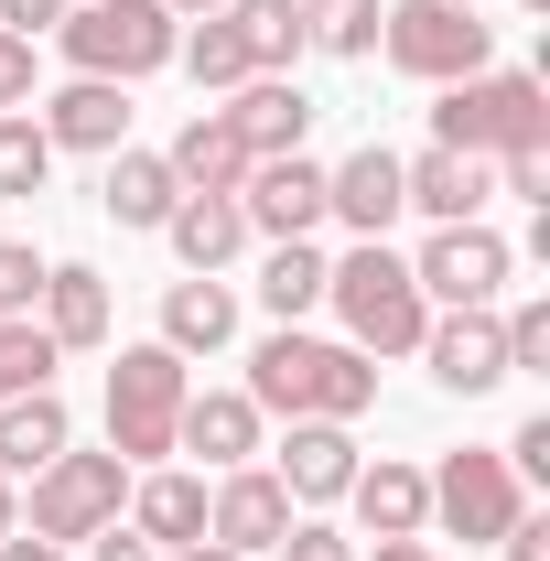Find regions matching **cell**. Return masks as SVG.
<instances>
[{
	"label": "cell",
	"instance_id": "6da1fadb",
	"mask_svg": "<svg viewBox=\"0 0 550 561\" xmlns=\"http://www.w3.org/2000/svg\"><path fill=\"white\" fill-rule=\"evenodd\" d=\"M378 400V367L356 346H324V335H302V324H280V335H260V356H249V411L260 421H356Z\"/></svg>",
	"mask_w": 550,
	"mask_h": 561
},
{
	"label": "cell",
	"instance_id": "7a4b0ae2",
	"mask_svg": "<svg viewBox=\"0 0 550 561\" xmlns=\"http://www.w3.org/2000/svg\"><path fill=\"white\" fill-rule=\"evenodd\" d=\"M324 302L345 313V346H356V356H421V324H432V302H421L411 260H400L389 238H356L335 271H324Z\"/></svg>",
	"mask_w": 550,
	"mask_h": 561
},
{
	"label": "cell",
	"instance_id": "3957f363",
	"mask_svg": "<svg viewBox=\"0 0 550 561\" xmlns=\"http://www.w3.org/2000/svg\"><path fill=\"white\" fill-rule=\"evenodd\" d=\"M432 140L443 151H550V98H540V76H507V66H485L465 76V87H443V108H432Z\"/></svg>",
	"mask_w": 550,
	"mask_h": 561
},
{
	"label": "cell",
	"instance_id": "277c9868",
	"mask_svg": "<svg viewBox=\"0 0 550 561\" xmlns=\"http://www.w3.org/2000/svg\"><path fill=\"white\" fill-rule=\"evenodd\" d=\"M378 55L421 87H465L496 66V22H475L465 0H389L378 11Z\"/></svg>",
	"mask_w": 550,
	"mask_h": 561
},
{
	"label": "cell",
	"instance_id": "5b68a950",
	"mask_svg": "<svg viewBox=\"0 0 550 561\" xmlns=\"http://www.w3.org/2000/svg\"><path fill=\"white\" fill-rule=\"evenodd\" d=\"M55 44H66L76 76H108V87H140L151 66H173V44H184V22L162 11V0H87L55 22Z\"/></svg>",
	"mask_w": 550,
	"mask_h": 561
},
{
	"label": "cell",
	"instance_id": "8992f818",
	"mask_svg": "<svg viewBox=\"0 0 550 561\" xmlns=\"http://www.w3.org/2000/svg\"><path fill=\"white\" fill-rule=\"evenodd\" d=\"M184 356L162 346H119V367H108V454L119 465H162L173 454V421H184Z\"/></svg>",
	"mask_w": 550,
	"mask_h": 561
},
{
	"label": "cell",
	"instance_id": "52a82bcc",
	"mask_svg": "<svg viewBox=\"0 0 550 561\" xmlns=\"http://www.w3.org/2000/svg\"><path fill=\"white\" fill-rule=\"evenodd\" d=\"M119 507H130V465H119V454H76V443H66V454L33 476V518H22V529L66 551V540L119 529Z\"/></svg>",
	"mask_w": 550,
	"mask_h": 561
},
{
	"label": "cell",
	"instance_id": "ba28073f",
	"mask_svg": "<svg viewBox=\"0 0 550 561\" xmlns=\"http://www.w3.org/2000/svg\"><path fill=\"white\" fill-rule=\"evenodd\" d=\"M432 518L475 551V540H507L518 518H529V496H518V476H507V454H443V476H432Z\"/></svg>",
	"mask_w": 550,
	"mask_h": 561
},
{
	"label": "cell",
	"instance_id": "9c48e42d",
	"mask_svg": "<svg viewBox=\"0 0 550 561\" xmlns=\"http://www.w3.org/2000/svg\"><path fill=\"white\" fill-rule=\"evenodd\" d=\"M411 280H421V302H443V313H485L496 302V280H507V238L496 227H432V249L411 260Z\"/></svg>",
	"mask_w": 550,
	"mask_h": 561
},
{
	"label": "cell",
	"instance_id": "30bf717a",
	"mask_svg": "<svg viewBox=\"0 0 550 561\" xmlns=\"http://www.w3.org/2000/svg\"><path fill=\"white\" fill-rule=\"evenodd\" d=\"M291 518H302V507L280 496L271 465H227V476L206 486V540H216V551H238V561L280 551V540H291Z\"/></svg>",
	"mask_w": 550,
	"mask_h": 561
},
{
	"label": "cell",
	"instance_id": "8fae6325",
	"mask_svg": "<svg viewBox=\"0 0 550 561\" xmlns=\"http://www.w3.org/2000/svg\"><path fill=\"white\" fill-rule=\"evenodd\" d=\"M238 216H249V238H313V216H324V162H313V151H271V162H249Z\"/></svg>",
	"mask_w": 550,
	"mask_h": 561
},
{
	"label": "cell",
	"instance_id": "7c38bea8",
	"mask_svg": "<svg viewBox=\"0 0 550 561\" xmlns=\"http://www.w3.org/2000/svg\"><path fill=\"white\" fill-rule=\"evenodd\" d=\"M421 356H432V378H443L454 400L507 389V335H496V302H485V313H443V324H421Z\"/></svg>",
	"mask_w": 550,
	"mask_h": 561
},
{
	"label": "cell",
	"instance_id": "4fadbf2b",
	"mask_svg": "<svg viewBox=\"0 0 550 561\" xmlns=\"http://www.w3.org/2000/svg\"><path fill=\"white\" fill-rule=\"evenodd\" d=\"M324 216H345L356 238H389V216H411V206H400V151L367 140V151L324 162Z\"/></svg>",
	"mask_w": 550,
	"mask_h": 561
},
{
	"label": "cell",
	"instance_id": "5bb4252c",
	"mask_svg": "<svg viewBox=\"0 0 550 561\" xmlns=\"http://www.w3.org/2000/svg\"><path fill=\"white\" fill-rule=\"evenodd\" d=\"M280 496L291 507H335L345 486H356V432L345 421H291V443H280Z\"/></svg>",
	"mask_w": 550,
	"mask_h": 561
},
{
	"label": "cell",
	"instance_id": "9a60e30c",
	"mask_svg": "<svg viewBox=\"0 0 550 561\" xmlns=\"http://www.w3.org/2000/svg\"><path fill=\"white\" fill-rule=\"evenodd\" d=\"M44 140H55V151H130V87L66 76V87L44 98Z\"/></svg>",
	"mask_w": 550,
	"mask_h": 561
},
{
	"label": "cell",
	"instance_id": "2e32d148",
	"mask_svg": "<svg viewBox=\"0 0 550 561\" xmlns=\"http://www.w3.org/2000/svg\"><path fill=\"white\" fill-rule=\"evenodd\" d=\"M345 507H356V529H367V540H421V529H432V476L400 465V454H378V465H356Z\"/></svg>",
	"mask_w": 550,
	"mask_h": 561
},
{
	"label": "cell",
	"instance_id": "e0dca14e",
	"mask_svg": "<svg viewBox=\"0 0 550 561\" xmlns=\"http://www.w3.org/2000/svg\"><path fill=\"white\" fill-rule=\"evenodd\" d=\"M227 130L249 140V162L302 151V130H313V98H302V76H249V87L227 98Z\"/></svg>",
	"mask_w": 550,
	"mask_h": 561
},
{
	"label": "cell",
	"instance_id": "ac0fdd59",
	"mask_svg": "<svg viewBox=\"0 0 550 561\" xmlns=\"http://www.w3.org/2000/svg\"><path fill=\"white\" fill-rule=\"evenodd\" d=\"M173 454H206L216 476H227V465H249V454H260V411H249V389H184Z\"/></svg>",
	"mask_w": 550,
	"mask_h": 561
},
{
	"label": "cell",
	"instance_id": "d6986e66",
	"mask_svg": "<svg viewBox=\"0 0 550 561\" xmlns=\"http://www.w3.org/2000/svg\"><path fill=\"white\" fill-rule=\"evenodd\" d=\"M400 206H421L432 227H475V216H485V162L432 140L421 162H400Z\"/></svg>",
	"mask_w": 550,
	"mask_h": 561
},
{
	"label": "cell",
	"instance_id": "ffe728a7",
	"mask_svg": "<svg viewBox=\"0 0 550 561\" xmlns=\"http://www.w3.org/2000/svg\"><path fill=\"white\" fill-rule=\"evenodd\" d=\"M162 162H173V184H184V195H238V184H249V140L227 130V108H195V119L173 130Z\"/></svg>",
	"mask_w": 550,
	"mask_h": 561
},
{
	"label": "cell",
	"instance_id": "44dd1931",
	"mask_svg": "<svg viewBox=\"0 0 550 561\" xmlns=\"http://www.w3.org/2000/svg\"><path fill=\"white\" fill-rule=\"evenodd\" d=\"M227 335H238V291H227L216 271H184L173 291H162V346L173 356H216Z\"/></svg>",
	"mask_w": 550,
	"mask_h": 561
},
{
	"label": "cell",
	"instance_id": "7402d4cb",
	"mask_svg": "<svg viewBox=\"0 0 550 561\" xmlns=\"http://www.w3.org/2000/svg\"><path fill=\"white\" fill-rule=\"evenodd\" d=\"M33 302H44V335H55L66 356L108 346V280L87 271V260H66V271H44V291H33Z\"/></svg>",
	"mask_w": 550,
	"mask_h": 561
},
{
	"label": "cell",
	"instance_id": "603a6c76",
	"mask_svg": "<svg viewBox=\"0 0 550 561\" xmlns=\"http://www.w3.org/2000/svg\"><path fill=\"white\" fill-rule=\"evenodd\" d=\"M66 443H76V421H66V400H55V389L0 400V476H44Z\"/></svg>",
	"mask_w": 550,
	"mask_h": 561
},
{
	"label": "cell",
	"instance_id": "cb8c5ba5",
	"mask_svg": "<svg viewBox=\"0 0 550 561\" xmlns=\"http://www.w3.org/2000/svg\"><path fill=\"white\" fill-rule=\"evenodd\" d=\"M130 529L151 540V551H184V540H206V476H140L130 486Z\"/></svg>",
	"mask_w": 550,
	"mask_h": 561
},
{
	"label": "cell",
	"instance_id": "d4e9b609",
	"mask_svg": "<svg viewBox=\"0 0 550 561\" xmlns=\"http://www.w3.org/2000/svg\"><path fill=\"white\" fill-rule=\"evenodd\" d=\"M162 238H173L184 271H227L249 249V216H238V195H184V206L162 216Z\"/></svg>",
	"mask_w": 550,
	"mask_h": 561
},
{
	"label": "cell",
	"instance_id": "484cf974",
	"mask_svg": "<svg viewBox=\"0 0 550 561\" xmlns=\"http://www.w3.org/2000/svg\"><path fill=\"white\" fill-rule=\"evenodd\" d=\"M98 206L119 216V227H162V216L184 206V184H173V162H162V151H108V184H98Z\"/></svg>",
	"mask_w": 550,
	"mask_h": 561
},
{
	"label": "cell",
	"instance_id": "4316f807",
	"mask_svg": "<svg viewBox=\"0 0 550 561\" xmlns=\"http://www.w3.org/2000/svg\"><path fill=\"white\" fill-rule=\"evenodd\" d=\"M227 22H238V44H249V66H260V76H291L302 55H313L302 0H227Z\"/></svg>",
	"mask_w": 550,
	"mask_h": 561
},
{
	"label": "cell",
	"instance_id": "83f0119b",
	"mask_svg": "<svg viewBox=\"0 0 550 561\" xmlns=\"http://www.w3.org/2000/svg\"><path fill=\"white\" fill-rule=\"evenodd\" d=\"M324 249L313 238H271V260H260V302H271V324H302L313 302H324Z\"/></svg>",
	"mask_w": 550,
	"mask_h": 561
},
{
	"label": "cell",
	"instance_id": "f1b7e54d",
	"mask_svg": "<svg viewBox=\"0 0 550 561\" xmlns=\"http://www.w3.org/2000/svg\"><path fill=\"white\" fill-rule=\"evenodd\" d=\"M173 66L195 76V87H249V44H238V22L227 11H206V22H184V44H173Z\"/></svg>",
	"mask_w": 550,
	"mask_h": 561
},
{
	"label": "cell",
	"instance_id": "f546056e",
	"mask_svg": "<svg viewBox=\"0 0 550 561\" xmlns=\"http://www.w3.org/2000/svg\"><path fill=\"white\" fill-rule=\"evenodd\" d=\"M55 335L33 324V313H0V400H22V389H55Z\"/></svg>",
	"mask_w": 550,
	"mask_h": 561
},
{
	"label": "cell",
	"instance_id": "4dcf8cb0",
	"mask_svg": "<svg viewBox=\"0 0 550 561\" xmlns=\"http://www.w3.org/2000/svg\"><path fill=\"white\" fill-rule=\"evenodd\" d=\"M44 173H55V140L33 108H0V195H44Z\"/></svg>",
	"mask_w": 550,
	"mask_h": 561
},
{
	"label": "cell",
	"instance_id": "1f68e13d",
	"mask_svg": "<svg viewBox=\"0 0 550 561\" xmlns=\"http://www.w3.org/2000/svg\"><path fill=\"white\" fill-rule=\"evenodd\" d=\"M378 11L389 0H302V22H313L324 55H378Z\"/></svg>",
	"mask_w": 550,
	"mask_h": 561
},
{
	"label": "cell",
	"instance_id": "d6a6232c",
	"mask_svg": "<svg viewBox=\"0 0 550 561\" xmlns=\"http://www.w3.org/2000/svg\"><path fill=\"white\" fill-rule=\"evenodd\" d=\"M496 335H507V378H529V367H550V302L529 291L518 313H496Z\"/></svg>",
	"mask_w": 550,
	"mask_h": 561
},
{
	"label": "cell",
	"instance_id": "836d02e7",
	"mask_svg": "<svg viewBox=\"0 0 550 561\" xmlns=\"http://www.w3.org/2000/svg\"><path fill=\"white\" fill-rule=\"evenodd\" d=\"M33 291H44V260L22 238H0V313H33Z\"/></svg>",
	"mask_w": 550,
	"mask_h": 561
},
{
	"label": "cell",
	"instance_id": "e575fe53",
	"mask_svg": "<svg viewBox=\"0 0 550 561\" xmlns=\"http://www.w3.org/2000/svg\"><path fill=\"white\" fill-rule=\"evenodd\" d=\"M280 561H356V540H345V529H324V518H291Z\"/></svg>",
	"mask_w": 550,
	"mask_h": 561
},
{
	"label": "cell",
	"instance_id": "d590c367",
	"mask_svg": "<svg viewBox=\"0 0 550 561\" xmlns=\"http://www.w3.org/2000/svg\"><path fill=\"white\" fill-rule=\"evenodd\" d=\"M496 162H507V195L550 216V151H496Z\"/></svg>",
	"mask_w": 550,
	"mask_h": 561
},
{
	"label": "cell",
	"instance_id": "8d00e7d4",
	"mask_svg": "<svg viewBox=\"0 0 550 561\" xmlns=\"http://www.w3.org/2000/svg\"><path fill=\"white\" fill-rule=\"evenodd\" d=\"M33 98V33H0V108Z\"/></svg>",
	"mask_w": 550,
	"mask_h": 561
},
{
	"label": "cell",
	"instance_id": "74e56055",
	"mask_svg": "<svg viewBox=\"0 0 550 561\" xmlns=\"http://www.w3.org/2000/svg\"><path fill=\"white\" fill-rule=\"evenodd\" d=\"M76 0H0V33H55Z\"/></svg>",
	"mask_w": 550,
	"mask_h": 561
},
{
	"label": "cell",
	"instance_id": "f35d334b",
	"mask_svg": "<svg viewBox=\"0 0 550 561\" xmlns=\"http://www.w3.org/2000/svg\"><path fill=\"white\" fill-rule=\"evenodd\" d=\"M87 561H162V551H151L140 529H98V551H87Z\"/></svg>",
	"mask_w": 550,
	"mask_h": 561
},
{
	"label": "cell",
	"instance_id": "ab89813d",
	"mask_svg": "<svg viewBox=\"0 0 550 561\" xmlns=\"http://www.w3.org/2000/svg\"><path fill=\"white\" fill-rule=\"evenodd\" d=\"M507 561H550V518H518L507 529Z\"/></svg>",
	"mask_w": 550,
	"mask_h": 561
},
{
	"label": "cell",
	"instance_id": "60d3db41",
	"mask_svg": "<svg viewBox=\"0 0 550 561\" xmlns=\"http://www.w3.org/2000/svg\"><path fill=\"white\" fill-rule=\"evenodd\" d=\"M0 561H66L55 540H33V529H0Z\"/></svg>",
	"mask_w": 550,
	"mask_h": 561
},
{
	"label": "cell",
	"instance_id": "b9f144b4",
	"mask_svg": "<svg viewBox=\"0 0 550 561\" xmlns=\"http://www.w3.org/2000/svg\"><path fill=\"white\" fill-rule=\"evenodd\" d=\"M367 561H443V551H432V540H378Z\"/></svg>",
	"mask_w": 550,
	"mask_h": 561
},
{
	"label": "cell",
	"instance_id": "7bdbcfd3",
	"mask_svg": "<svg viewBox=\"0 0 550 561\" xmlns=\"http://www.w3.org/2000/svg\"><path fill=\"white\" fill-rule=\"evenodd\" d=\"M162 11H173V22H206V11H227V0H162Z\"/></svg>",
	"mask_w": 550,
	"mask_h": 561
},
{
	"label": "cell",
	"instance_id": "ee69618b",
	"mask_svg": "<svg viewBox=\"0 0 550 561\" xmlns=\"http://www.w3.org/2000/svg\"><path fill=\"white\" fill-rule=\"evenodd\" d=\"M173 561H238V551H216V540H184V551H173Z\"/></svg>",
	"mask_w": 550,
	"mask_h": 561
},
{
	"label": "cell",
	"instance_id": "f6af8a7d",
	"mask_svg": "<svg viewBox=\"0 0 550 561\" xmlns=\"http://www.w3.org/2000/svg\"><path fill=\"white\" fill-rule=\"evenodd\" d=\"M0 529H22V496H11V476H0Z\"/></svg>",
	"mask_w": 550,
	"mask_h": 561
},
{
	"label": "cell",
	"instance_id": "bcb514c9",
	"mask_svg": "<svg viewBox=\"0 0 550 561\" xmlns=\"http://www.w3.org/2000/svg\"><path fill=\"white\" fill-rule=\"evenodd\" d=\"M518 11H550V0H518Z\"/></svg>",
	"mask_w": 550,
	"mask_h": 561
},
{
	"label": "cell",
	"instance_id": "7dc6e473",
	"mask_svg": "<svg viewBox=\"0 0 550 561\" xmlns=\"http://www.w3.org/2000/svg\"><path fill=\"white\" fill-rule=\"evenodd\" d=\"M465 11H475V0H465Z\"/></svg>",
	"mask_w": 550,
	"mask_h": 561
}]
</instances>
